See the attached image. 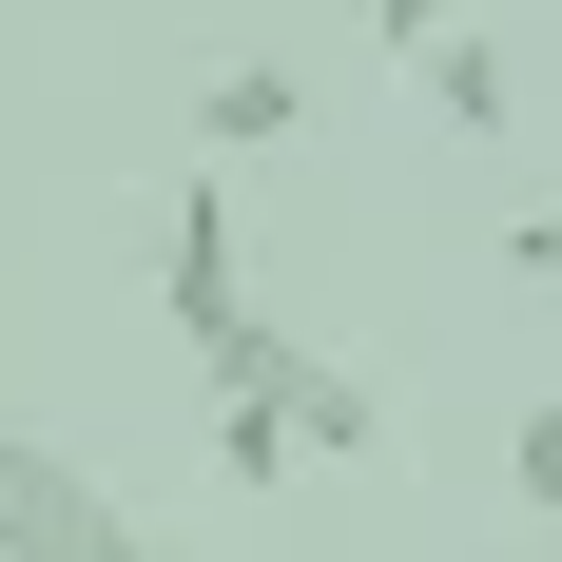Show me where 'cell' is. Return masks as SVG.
I'll list each match as a JSON object with an SVG mask.
<instances>
[{"mask_svg": "<svg viewBox=\"0 0 562 562\" xmlns=\"http://www.w3.org/2000/svg\"><path fill=\"white\" fill-rule=\"evenodd\" d=\"M0 562H156V524L116 505L58 427H0Z\"/></svg>", "mask_w": 562, "mask_h": 562, "instance_id": "obj_1", "label": "cell"}, {"mask_svg": "<svg viewBox=\"0 0 562 562\" xmlns=\"http://www.w3.org/2000/svg\"><path fill=\"white\" fill-rule=\"evenodd\" d=\"M252 252H233V175H175V214H156V311H175V349H214L233 311H252Z\"/></svg>", "mask_w": 562, "mask_h": 562, "instance_id": "obj_2", "label": "cell"}, {"mask_svg": "<svg viewBox=\"0 0 562 562\" xmlns=\"http://www.w3.org/2000/svg\"><path fill=\"white\" fill-rule=\"evenodd\" d=\"M272 427H291L311 465H369V447H389V389H369V369H330V349H291V389H272Z\"/></svg>", "mask_w": 562, "mask_h": 562, "instance_id": "obj_3", "label": "cell"}, {"mask_svg": "<svg viewBox=\"0 0 562 562\" xmlns=\"http://www.w3.org/2000/svg\"><path fill=\"white\" fill-rule=\"evenodd\" d=\"M407 78H427V136H505V116H524V58L485 40V20H465V40H427Z\"/></svg>", "mask_w": 562, "mask_h": 562, "instance_id": "obj_4", "label": "cell"}, {"mask_svg": "<svg viewBox=\"0 0 562 562\" xmlns=\"http://www.w3.org/2000/svg\"><path fill=\"white\" fill-rule=\"evenodd\" d=\"M194 136H214V175H233V156H272V136H311V78H291V58H214Z\"/></svg>", "mask_w": 562, "mask_h": 562, "instance_id": "obj_5", "label": "cell"}, {"mask_svg": "<svg viewBox=\"0 0 562 562\" xmlns=\"http://www.w3.org/2000/svg\"><path fill=\"white\" fill-rule=\"evenodd\" d=\"M505 485H524V524H562V407H524V427H505Z\"/></svg>", "mask_w": 562, "mask_h": 562, "instance_id": "obj_6", "label": "cell"}, {"mask_svg": "<svg viewBox=\"0 0 562 562\" xmlns=\"http://www.w3.org/2000/svg\"><path fill=\"white\" fill-rule=\"evenodd\" d=\"M349 20H369L389 58H427V40H465V0H349Z\"/></svg>", "mask_w": 562, "mask_h": 562, "instance_id": "obj_7", "label": "cell"}, {"mask_svg": "<svg viewBox=\"0 0 562 562\" xmlns=\"http://www.w3.org/2000/svg\"><path fill=\"white\" fill-rule=\"evenodd\" d=\"M505 272H524V291L562 311V214H524V233H505Z\"/></svg>", "mask_w": 562, "mask_h": 562, "instance_id": "obj_8", "label": "cell"}]
</instances>
